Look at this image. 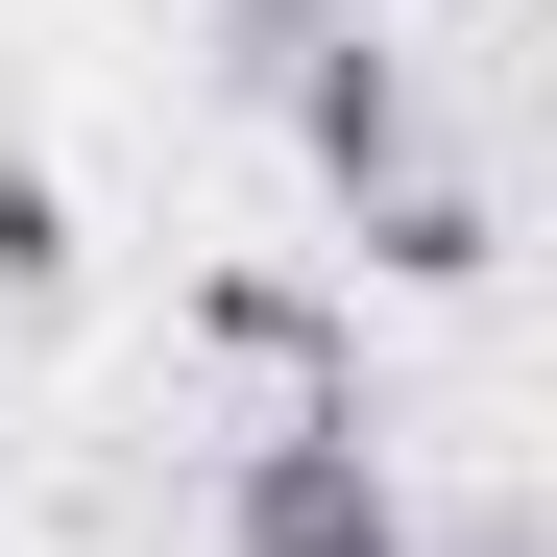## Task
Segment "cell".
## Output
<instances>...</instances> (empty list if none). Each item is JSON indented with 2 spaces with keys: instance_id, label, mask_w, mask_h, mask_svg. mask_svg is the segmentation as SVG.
Wrapping results in <instances>:
<instances>
[{
  "instance_id": "6da1fadb",
  "label": "cell",
  "mask_w": 557,
  "mask_h": 557,
  "mask_svg": "<svg viewBox=\"0 0 557 557\" xmlns=\"http://www.w3.org/2000/svg\"><path fill=\"white\" fill-rule=\"evenodd\" d=\"M219 73H243V98L292 122V146H315V195H339V219L436 170V98H412L388 0H219Z\"/></svg>"
},
{
  "instance_id": "7a4b0ae2",
  "label": "cell",
  "mask_w": 557,
  "mask_h": 557,
  "mask_svg": "<svg viewBox=\"0 0 557 557\" xmlns=\"http://www.w3.org/2000/svg\"><path fill=\"white\" fill-rule=\"evenodd\" d=\"M219 557H412L388 436H363V412H267V436L219 460Z\"/></svg>"
},
{
  "instance_id": "3957f363",
  "label": "cell",
  "mask_w": 557,
  "mask_h": 557,
  "mask_svg": "<svg viewBox=\"0 0 557 557\" xmlns=\"http://www.w3.org/2000/svg\"><path fill=\"white\" fill-rule=\"evenodd\" d=\"M195 339H219V363H267L292 412H363V315H339V292H292V267H219Z\"/></svg>"
},
{
  "instance_id": "277c9868",
  "label": "cell",
  "mask_w": 557,
  "mask_h": 557,
  "mask_svg": "<svg viewBox=\"0 0 557 557\" xmlns=\"http://www.w3.org/2000/svg\"><path fill=\"white\" fill-rule=\"evenodd\" d=\"M363 267H388V292H485V267H509V219L460 195V170H412V195H363Z\"/></svg>"
},
{
  "instance_id": "5b68a950",
  "label": "cell",
  "mask_w": 557,
  "mask_h": 557,
  "mask_svg": "<svg viewBox=\"0 0 557 557\" xmlns=\"http://www.w3.org/2000/svg\"><path fill=\"white\" fill-rule=\"evenodd\" d=\"M0 292H73V219H49V170H0Z\"/></svg>"
},
{
  "instance_id": "8992f818",
  "label": "cell",
  "mask_w": 557,
  "mask_h": 557,
  "mask_svg": "<svg viewBox=\"0 0 557 557\" xmlns=\"http://www.w3.org/2000/svg\"><path fill=\"white\" fill-rule=\"evenodd\" d=\"M412 557H533V509H460V533H412Z\"/></svg>"
}]
</instances>
